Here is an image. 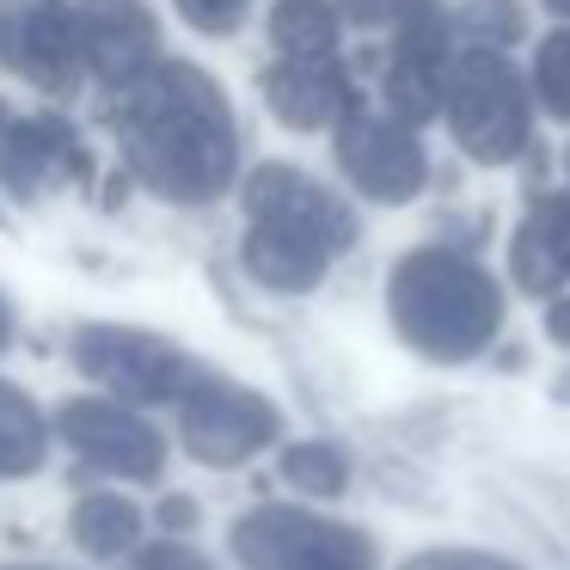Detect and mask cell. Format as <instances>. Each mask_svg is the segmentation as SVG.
<instances>
[{
    "instance_id": "29",
    "label": "cell",
    "mask_w": 570,
    "mask_h": 570,
    "mask_svg": "<svg viewBox=\"0 0 570 570\" xmlns=\"http://www.w3.org/2000/svg\"><path fill=\"white\" fill-rule=\"evenodd\" d=\"M7 337H13V313H7V301H0V350H7Z\"/></svg>"
},
{
    "instance_id": "2",
    "label": "cell",
    "mask_w": 570,
    "mask_h": 570,
    "mask_svg": "<svg viewBox=\"0 0 570 570\" xmlns=\"http://www.w3.org/2000/svg\"><path fill=\"white\" fill-rule=\"evenodd\" d=\"M393 332L430 362H472L503 325V288L484 264L448 246H417L386 276Z\"/></svg>"
},
{
    "instance_id": "31",
    "label": "cell",
    "mask_w": 570,
    "mask_h": 570,
    "mask_svg": "<svg viewBox=\"0 0 570 570\" xmlns=\"http://www.w3.org/2000/svg\"><path fill=\"white\" fill-rule=\"evenodd\" d=\"M0 570H43V564H0Z\"/></svg>"
},
{
    "instance_id": "15",
    "label": "cell",
    "mask_w": 570,
    "mask_h": 570,
    "mask_svg": "<svg viewBox=\"0 0 570 570\" xmlns=\"http://www.w3.org/2000/svg\"><path fill=\"white\" fill-rule=\"evenodd\" d=\"M239 264H246V276L264 283L271 295H307V288L332 271V252L313 246V239H295V234H276V227H252L246 222Z\"/></svg>"
},
{
    "instance_id": "17",
    "label": "cell",
    "mask_w": 570,
    "mask_h": 570,
    "mask_svg": "<svg viewBox=\"0 0 570 570\" xmlns=\"http://www.w3.org/2000/svg\"><path fill=\"white\" fill-rule=\"evenodd\" d=\"M141 540V509L117 491H99V497H80L75 503V546L92 558H117Z\"/></svg>"
},
{
    "instance_id": "20",
    "label": "cell",
    "mask_w": 570,
    "mask_h": 570,
    "mask_svg": "<svg viewBox=\"0 0 570 570\" xmlns=\"http://www.w3.org/2000/svg\"><path fill=\"white\" fill-rule=\"evenodd\" d=\"M283 479L307 497H337L350 484V460H344V448H332V442H295L283 454Z\"/></svg>"
},
{
    "instance_id": "14",
    "label": "cell",
    "mask_w": 570,
    "mask_h": 570,
    "mask_svg": "<svg viewBox=\"0 0 570 570\" xmlns=\"http://www.w3.org/2000/svg\"><path fill=\"white\" fill-rule=\"evenodd\" d=\"M509 271L528 295H558V283L570 276V197H540L528 209V222L515 227L509 246Z\"/></svg>"
},
{
    "instance_id": "24",
    "label": "cell",
    "mask_w": 570,
    "mask_h": 570,
    "mask_svg": "<svg viewBox=\"0 0 570 570\" xmlns=\"http://www.w3.org/2000/svg\"><path fill=\"white\" fill-rule=\"evenodd\" d=\"M129 570H215V564H209V558H203L190 540L166 533V540H154V546H148V552L129 558Z\"/></svg>"
},
{
    "instance_id": "28",
    "label": "cell",
    "mask_w": 570,
    "mask_h": 570,
    "mask_svg": "<svg viewBox=\"0 0 570 570\" xmlns=\"http://www.w3.org/2000/svg\"><path fill=\"white\" fill-rule=\"evenodd\" d=\"M546 337H552V344H570V295H558L552 307H546Z\"/></svg>"
},
{
    "instance_id": "7",
    "label": "cell",
    "mask_w": 570,
    "mask_h": 570,
    "mask_svg": "<svg viewBox=\"0 0 570 570\" xmlns=\"http://www.w3.org/2000/svg\"><path fill=\"white\" fill-rule=\"evenodd\" d=\"M337 166L368 203H411L430 178L417 124L393 111H368V105H350L337 124Z\"/></svg>"
},
{
    "instance_id": "26",
    "label": "cell",
    "mask_w": 570,
    "mask_h": 570,
    "mask_svg": "<svg viewBox=\"0 0 570 570\" xmlns=\"http://www.w3.org/2000/svg\"><path fill=\"white\" fill-rule=\"evenodd\" d=\"M160 528L166 533H190V528H197V503H190V497H166V503H160Z\"/></svg>"
},
{
    "instance_id": "25",
    "label": "cell",
    "mask_w": 570,
    "mask_h": 570,
    "mask_svg": "<svg viewBox=\"0 0 570 570\" xmlns=\"http://www.w3.org/2000/svg\"><path fill=\"white\" fill-rule=\"evenodd\" d=\"M399 570H521L509 558H491V552H460V546H435V552H417L411 564Z\"/></svg>"
},
{
    "instance_id": "21",
    "label": "cell",
    "mask_w": 570,
    "mask_h": 570,
    "mask_svg": "<svg viewBox=\"0 0 570 570\" xmlns=\"http://www.w3.org/2000/svg\"><path fill=\"white\" fill-rule=\"evenodd\" d=\"M533 87H540L546 111L570 117V31H552L533 56Z\"/></svg>"
},
{
    "instance_id": "10",
    "label": "cell",
    "mask_w": 570,
    "mask_h": 570,
    "mask_svg": "<svg viewBox=\"0 0 570 570\" xmlns=\"http://www.w3.org/2000/svg\"><path fill=\"white\" fill-rule=\"evenodd\" d=\"M7 62L50 99H75L80 75H87L75 7L68 0H19L7 19Z\"/></svg>"
},
{
    "instance_id": "22",
    "label": "cell",
    "mask_w": 570,
    "mask_h": 570,
    "mask_svg": "<svg viewBox=\"0 0 570 570\" xmlns=\"http://www.w3.org/2000/svg\"><path fill=\"white\" fill-rule=\"evenodd\" d=\"M466 26H472V38H479V43H515L521 38V7H515V0H472Z\"/></svg>"
},
{
    "instance_id": "6",
    "label": "cell",
    "mask_w": 570,
    "mask_h": 570,
    "mask_svg": "<svg viewBox=\"0 0 570 570\" xmlns=\"http://www.w3.org/2000/svg\"><path fill=\"white\" fill-rule=\"evenodd\" d=\"M276 430H283V417L271 399L239 381H222V374H197L190 393L178 399V442L203 466H239L264 442H276Z\"/></svg>"
},
{
    "instance_id": "27",
    "label": "cell",
    "mask_w": 570,
    "mask_h": 570,
    "mask_svg": "<svg viewBox=\"0 0 570 570\" xmlns=\"http://www.w3.org/2000/svg\"><path fill=\"white\" fill-rule=\"evenodd\" d=\"M399 7H405V0H350V19L381 26V19H399Z\"/></svg>"
},
{
    "instance_id": "3",
    "label": "cell",
    "mask_w": 570,
    "mask_h": 570,
    "mask_svg": "<svg viewBox=\"0 0 570 570\" xmlns=\"http://www.w3.org/2000/svg\"><path fill=\"white\" fill-rule=\"evenodd\" d=\"M442 117L454 129L460 154L479 166H509L533 136V111H528V87L509 68L503 43H466L448 56V80H442Z\"/></svg>"
},
{
    "instance_id": "30",
    "label": "cell",
    "mask_w": 570,
    "mask_h": 570,
    "mask_svg": "<svg viewBox=\"0 0 570 570\" xmlns=\"http://www.w3.org/2000/svg\"><path fill=\"white\" fill-rule=\"evenodd\" d=\"M546 7H552L558 19H570V0H546Z\"/></svg>"
},
{
    "instance_id": "19",
    "label": "cell",
    "mask_w": 570,
    "mask_h": 570,
    "mask_svg": "<svg viewBox=\"0 0 570 570\" xmlns=\"http://www.w3.org/2000/svg\"><path fill=\"white\" fill-rule=\"evenodd\" d=\"M448 19L442 0H405L399 7V43H393V62H417V68H448Z\"/></svg>"
},
{
    "instance_id": "23",
    "label": "cell",
    "mask_w": 570,
    "mask_h": 570,
    "mask_svg": "<svg viewBox=\"0 0 570 570\" xmlns=\"http://www.w3.org/2000/svg\"><path fill=\"white\" fill-rule=\"evenodd\" d=\"M178 19L197 31H209V38H222V31H239V19H246L252 0H173Z\"/></svg>"
},
{
    "instance_id": "11",
    "label": "cell",
    "mask_w": 570,
    "mask_h": 570,
    "mask_svg": "<svg viewBox=\"0 0 570 570\" xmlns=\"http://www.w3.org/2000/svg\"><path fill=\"white\" fill-rule=\"evenodd\" d=\"M80 50H87V68L105 80V87H129L141 80L154 62H160V31H154V13L141 0H80Z\"/></svg>"
},
{
    "instance_id": "13",
    "label": "cell",
    "mask_w": 570,
    "mask_h": 570,
    "mask_svg": "<svg viewBox=\"0 0 570 570\" xmlns=\"http://www.w3.org/2000/svg\"><path fill=\"white\" fill-rule=\"evenodd\" d=\"M62 178H87L80 136L62 117H19V124L0 129V185L13 197H38Z\"/></svg>"
},
{
    "instance_id": "9",
    "label": "cell",
    "mask_w": 570,
    "mask_h": 570,
    "mask_svg": "<svg viewBox=\"0 0 570 570\" xmlns=\"http://www.w3.org/2000/svg\"><path fill=\"white\" fill-rule=\"evenodd\" d=\"M56 430L87 466L117 472V479H160L166 466V435L117 399H75V405H62Z\"/></svg>"
},
{
    "instance_id": "12",
    "label": "cell",
    "mask_w": 570,
    "mask_h": 570,
    "mask_svg": "<svg viewBox=\"0 0 570 570\" xmlns=\"http://www.w3.org/2000/svg\"><path fill=\"white\" fill-rule=\"evenodd\" d=\"M264 105L288 129H325L344 124L356 92H350V75L337 68V56H276L264 68Z\"/></svg>"
},
{
    "instance_id": "4",
    "label": "cell",
    "mask_w": 570,
    "mask_h": 570,
    "mask_svg": "<svg viewBox=\"0 0 570 570\" xmlns=\"http://www.w3.org/2000/svg\"><path fill=\"white\" fill-rule=\"evenodd\" d=\"M234 558L246 570H374V540L313 509L258 503L234 521Z\"/></svg>"
},
{
    "instance_id": "5",
    "label": "cell",
    "mask_w": 570,
    "mask_h": 570,
    "mask_svg": "<svg viewBox=\"0 0 570 570\" xmlns=\"http://www.w3.org/2000/svg\"><path fill=\"white\" fill-rule=\"evenodd\" d=\"M75 368L87 381H99L117 399H141V405H160V399H185L197 368L190 356L160 332H136V325H80L75 344H68Z\"/></svg>"
},
{
    "instance_id": "1",
    "label": "cell",
    "mask_w": 570,
    "mask_h": 570,
    "mask_svg": "<svg viewBox=\"0 0 570 570\" xmlns=\"http://www.w3.org/2000/svg\"><path fill=\"white\" fill-rule=\"evenodd\" d=\"M129 173L166 203H215L234 185L239 129L222 80H209L190 62H154L141 80L117 87V105L105 111Z\"/></svg>"
},
{
    "instance_id": "8",
    "label": "cell",
    "mask_w": 570,
    "mask_h": 570,
    "mask_svg": "<svg viewBox=\"0 0 570 570\" xmlns=\"http://www.w3.org/2000/svg\"><path fill=\"white\" fill-rule=\"evenodd\" d=\"M246 222L313 239V246H325L332 258L356 239V215L344 209V197H332L320 178L295 173V166H258V173L246 178Z\"/></svg>"
},
{
    "instance_id": "18",
    "label": "cell",
    "mask_w": 570,
    "mask_h": 570,
    "mask_svg": "<svg viewBox=\"0 0 570 570\" xmlns=\"http://www.w3.org/2000/svg\"><path fill=\"white\" fill-rule=\"evenodd\" d=\"M337 19L332 0H276L271 7V38L276 56H337Z\"/></svg>"
},
{
    "instance_id": "16",
    "label": "cell",
    "mask_w": 570,
    "mask_h": 570,
    "mask_svg": "<svg viewBox=\"0 0 570 570\" xmlns=\"http://www.w3.org/2000/svg\"><path fill=\"white\" fill-rule=\"evenodd\" d=\"M43 454H50L43 411L31 405L19 386L0 381V479H26V472H38Z\"/></svg>"
}]
</instances>
